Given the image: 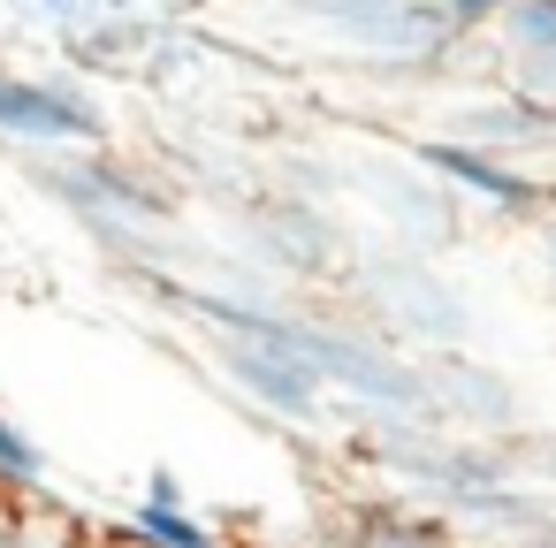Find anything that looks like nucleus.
I'll return each mask as SVG.
<instances>
[{"mask_svg": "<svg viewBox=\"0 0 556 548\" xmlns=\"http://www.w3.org/2000/svg\"><path fill=\"white\" fill-rule=\"evenodd\" d=\"M0 548H31V533H24V518L0 502Z\"/></svg>", "mask_w": 556, "mask_h": 548, "instance_id": "1a4fd4ad", "label": "nucleus"}, {"mask_svg": "<svg viewBox=\"0 0 556 548\" xmlns=\"http://www.w3.org/2000/svg\"><path fill=\"white\" fill-rule=\"evenodd\" d=\"M47 472V457H39V442L16 426V419H0V487H31Z\"/></svg>", "mask_w": 556, "mask_h": 548, "instance_id": "423d86ee", "label": "nucleus"}, {"mask_svg": "<svg viewBox=\"0 0 556 548\" xmlns=\"http://www.w3.org/2000/svg\"><path fill=\"white\" fill-rule=\"evenodd\" d=\"M526 548H556V533H541V540H526Z\"/></svg>", "mask_w": 556, "mask_h": 548, "instance_id": "ddd939ff", "label": "nucleus"}, {"mask_svg": "<svg viewBox=\"0 0 556 548\" xmlns=\"http://www.w3.org/2000/svg\"><path fill=\"white\" fill-rule=\"evenodd\" d=\"M510 85L533 107H556V54H510Z\"/></svg>", "mask_w": 556, "mask_h": 548, "instance_id": "0eeeda50", "label": "nucleus"}, {"mask_svg": "<svg viewBox=\"0 0 556 548\" xmlns=\"http://www.w3.org/2000/svg\"><path fill=\"white\" fill-rule=\"evenodd\" d=\"M541 259H548V275H556V221L541 229Z\"/></svg>", "mask_w": 556, "mask_h": 548, "instance_id": "f8f14e48", "label": "nucleus"}, {"mask_svg": "<svg viewBox=\"0 0 556 548\" xmlns=\"http://www.w3.org/2000/svg\"><path fill=\"white\" fill-rule=\"evenodd\" d=\"M229 373H237L260 404H275V411H313V404H320V373H313L305 358L275 351V343H237V351H229Z\"/></svg>", "mask_w": 556, "mask_h": 548, "instance_id": "f03ea898", "label": "nucleus"}, {"mask_svg": "<svg viewBox=\"0 0 556 548\" xmlns=\"http://www.w3.org/2000/svg\"><path fill=\"white\" fill-rule=\"evenodd\" d=\"M153 502H184V487H176V472H153V487H146Z\"/></svg>", "mask_w": 556, "mask_h": 548, "instance_id": "9d476101", "label": "nucleus"}, {"mask_svg": "<svg viewBox=\"0 0 556 548\" xmlns=\"http://www.w3.org/2000/svg\"><path fill=\"white\" fill-rule=\"evenodd\" d=\"M495 31H503V62L510 54H556V0H510Z\"/></svg>", "mask_w": 556, "mask_h": 548, "instance_id": "39448f33", "label": "nucleus"}, {"mask_svg": "<svg viewBox=\"0 0 556 548\" xmlns=\"http://www.w3.org/2000/svg\"><path fill=\"white\" fill-rule=\"evenodd\" d=\"M442 176H457L465 191H480V199H495V206H533V191L510 176V168H495V161H480V153H465V145H434L427 153Z\"/></svg>", "mask_w": 556, "mask_h": 548, "instance_id": "7ed1b4c3", "label": "nucleus"}, {"mask_svg": "<svg viewBox=\"0 0 556 548\" xmlns=\"http://www.w3.org/2000/svg\"><path fill=\"white\" fill-rule=\"evenodd\" d=\"M503 9H510V0H442L450 31H480V24H503Z\"/></svg>", "mask_w": 556, "mask_h": 548, "instance_id": "6e6552de", "label": "nucleus"}, {"mask_svg": "<svg viewBox=\"0 0 556 548\" xmlns=\"http://www.w3.org/2000/svg\"><path fill=\"white\" fill-rule=\"evenodd\" d=\"M358 548H419V540H404V533H366Z\"/></svg>", "mask_w": 556, "mask_h": 548, "instance_id": "9b49d317", "label": "nucleus"}, {"mask_svg": "<svg viewBox=\"0 0 556 548\" xmlns=\"http://www.w3.org/2000/svg\"><path fill=\"white\" fill-rule=\"evenodd\" d=\"M0 130L9 138H31V145H77L92 138V107L54 92V85H24V77H0Z\"/></svg>", "mask_w": 556, "mask_h": 548, "instance_id": "f257e3e1", "label": "nucleus"}, {"mask_svg": "<svg viewBox=\"0 0 556 548\" xmlns=\"http://www.w3.org/2000/svg\"><path fill=\"white\" fill-rule=\"evenodd\" d=\"M138 540H146V548H222L184 502H153V495L138 502Z\"/></svg>", "mask_w": 556, "mask_h": 548, "instance_id": "20e7f679", "label": "nucleus"}]
</instances>
